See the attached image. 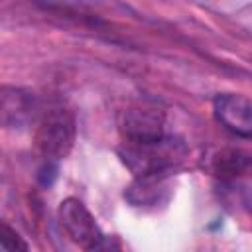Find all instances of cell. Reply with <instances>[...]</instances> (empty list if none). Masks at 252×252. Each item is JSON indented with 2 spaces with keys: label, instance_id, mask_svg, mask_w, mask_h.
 Segmentation results:
<instances>
[{
  "label": "cell",
  "instance_id": "cell-4",
  "mask_svg": "<svg viewBox=\"0 0 252 252\" xmlns=\"http://www.w3.org/2000/svg\"><path fill=\"white\" fill-rule=\"evenodd\" d=\"M59 222L65 228V232L69 234V238L87 250L94 248L104 238V234L100 232L91 211L75 197H67L65 201H61Z\"/></svg>",
  "mask_w": 252,
  "mask_h": 252
},
{
  "label": "cell",
  "instance_id": "cell-6",
  "mask_svg": "<svg viewBox=\"0 0 252 252\" xmlns=\"http://www.w3.org/2000/svg\"><path fill=\"white\" fill-rule=\"evenodd\" d=\"M35 110V100L32 94L18 89L2 91V122L8 128L24 126Z\"/></svg>",
  "mask_w": 252,
  "mask_h": 252
},
{
  "label": "cell",
  "instance_id": "cell-8",
  "mask_svg": "<svg viewBox=\"0 0 252 252\" xmlns=\"http://www.w3.org/2000/svg\"><path fill=\"white\" fill-rule=\"evenodd\" d=\"M252 165V159L236 150H222L213 158V171L220 179H234Z\"/></svg>",
  "mask_w": 252,
  "mask_h": 252
},
{
  "label": "cell",
  "instance_id": "cell-9",
  "mask_svg": "<svg viewBox=\"0 0 252 252\" xmlns=\"http://www.w3.org/2000/svg\"><path fill=\"white\" fill-rule=\"evenodd\" d=\"M0 242L4 252H30L28 242L20 232H16L8 222H2L0 226Z\"/></svg>",
  "mask_w": 252,
  "mask_h": 252
},
{
  "label": "cell",
  "instance_id": "cell-7",
  "mask_svg": "<svg viewBox=\"0 0 252 252\" xmlns=\"http://www.w3.org/2000/svg\"><path fill=\"white\" fill-rule=\"evenodd\" d=\"M165 191V175H148V177H136L132 185L126 189L124 197L134 207L144 205H156Z\"/></svg>",
  "mask_w": 252,
  "mask_h": 252
},
{
  "label": "cell",
  "instance_id": "cell-1",
  "mask_svg": "<svg viewBox=\"0 0 252 252\" xmlns=\"http://www.w3.org/2000/svg\"><path fill=\"white\" fill-rule=\"evenodd\" d=\"M122 163L134 173V177L148 175H167L175 165H179L187 156V146L175 136H163L146 144L122 142L120 150Z\"/></svg>",
  "mask_w": 252,
  "mask_h": 252
},
{
  "label": "cell",
  "instance_id": "cell-2",
  "mask_svg": "<svg viewBox=\"0 0 252 252\" xmlns=\"http://www.w3.org/2000/svg\"><path fill=\"white\" fill-rule=\"evenodd\" d=\"M73 142H75L73 114L65 108L47 110L35 128V146L47 158V161L65 158L71 152Z\"/></svg>",
  "mask_w": 252,
  "mask_h": 252
},
{
  "label": "cell",
  "instance_id": "cell-5",
  "mask_svg": "<svg viewBox=\"0 0 252 252\" xmlns=\"http://www.w3.org/2000/svg\"><path fill=\"white\" fill-rule=\"evenodd\" d=\"M215 118L238 138H252V98L238 93H222L213 102Z\"/></svg>",
  "mask_w": 252,
  "mask_h": 252
},
{
  "label": "cell",
  "instance_id": "cell-10",
  "mask_svg": "<svg viewBox=\"0 0 252 252\" xmlns=\"http://www.w3.org/2000/svg\"><path fill=\"white\" fill-rule=\"evenodd\" d=\"M89 252H124L122 250V246H120V242L118 240H114V238H102L94 248H91Z\"/></svg>",
  "mask_w": 252,
  "mask_h": 252
},
{
  "label": "cell",
  "instance_id": "cell-3",
  "mask_svg": "<svg viewBox=\"0 0 252 252\" xmlns=\"http://www.w3.org/2000/svg\"><path fill=\"white\" fill-rule=\"evenodd\" d=\"M122 140L128 144H146L165 136V114L150 104L130 106L120 118Z\"/></svg>",
  "mask_w": 252,
  "mask_h": 252
}]
</instances>
